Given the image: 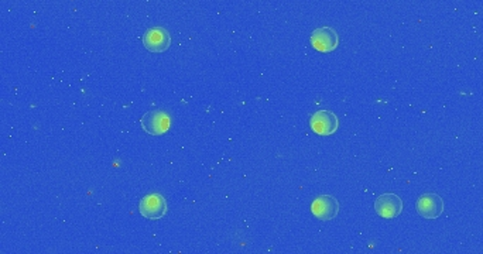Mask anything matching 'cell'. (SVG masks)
<instances>
[{
    "label": "cell",
    "instance_id": "1",
    "mask_svg": "<svg viewBox=\"0 0 483 254\" xmlns=\"http://www.w3.org/2000/svg\"><path fill=\"white\" fill-rule=\"evenodd\" d=\"M168 211L167 200L161 193H149L138 202V214L146 219H161Z\"/></svg>",
    "mask_w": 483,
    "mask_h": 254
},
{
    "label": "cell",
    "instance_id": "2",
    "mask_svg": "<svg viewBox=\"0 0 483 254\" xmlns=\"http://www.w3.org/2000/svg\"><path fill=\"white\" fill-rule=\"evenodd\" d=\"M415 209L424 219H437L444 212V200L438 193L428 192L417 199Z\"/></svg>",
    "mask_w": 483,
    "mask_h": 254
},
{
    "label": "cell",
    "instance_id": "3",
    "mask_svg": "<svg viewBox=\"0 0 483 254\" xmlns=\"http://www.w3.org/2000/svg\"><path fill=\"white\" fill-rule=\"evenodd\" d=\"M374 211L380 218L395 219L403 212V199L397 193H383L374 200Z\"/></svg>",
    "mask_w": 483,
    "mask_h": 254
},
{
    "label": "cell",
    "instance_id": "4",
    "mask_svg": "<svg viewBox=\"0 0 483 254\" xmlns=\"http://www.w3.org/2000/svg\"><path fill=\"white\" fill-rule=\"evenodd\" d=\"M171 125L170 116L164 111H150L140 119L141 129L150 136H163L168 132Z\"/></svg>",
    "mask_w": 483,
    "mask_h": 254
},
{
    "label": "cell",
    "instance_id": "5",
    "mask_svg": "<svg viewBox=\"0 0 483 254\" xmlns=\"http://www.w3.org/2000/svg\"><path fill=\"white\" fill-rule=\"evenodd\" d=\"M310 127L318 136H332L340 127V120L331 111H318L311 116Z\"/></svg>",
    "mask_w": 483,
    "mask_h": 254
},
{
    "label": "cell",
    "instance_id": "6",
    "mask_svg": "<svg viewBox=\"0 0 483 254\" xmlns=\"http://www.w3.org/2000/svg\"><path fill=\"white\" fill-rule=\"evenodd\" d=\"M311 212L319 221H332L340 214V202L332 195H321L312 202Z\"/></svg>",
    "mask_w": 483,
    "mask_h": 254
},
{
    "label": "cell",
    "instance_id": "7",
    "mask_svg": "<svg viewBox=\"0 0 483 254\" xmlns=\"http://www.w3.org/2000/svg\"><path fill=\"white\" fill-rule=\"evenodd\" d=\"M143 45L146 47L150 53H164L171 45V35L163 27L149 29L143 35Z\"/></svg>",
    "mask_w": 483,
    "mask_h": 254
},
{
    "label": "cell",
    "instance_id": "8",
    "mask_svg": "<svg viewBox=\"0 0 483 254\" xmlns=\"http://www.w3.org/2000/svg\"><path fill=\"white\" fill-rule=\"evenodd\" d=\"M311 45L321 53H332L340 44V37L332 27H319L311 34Z\"/></svg>",
    "mask_w": 483,
    "mask_h": 254
}]
</instances>
